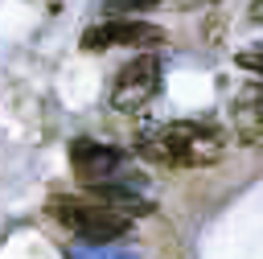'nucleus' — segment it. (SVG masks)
Instances as JSON below:
<instances>
[{"label":"nucleus","mask_w":263,"mask_h":259,"mask_svg":"<svg viewBox=\"0 0 263 259\" xmlns=\"http://www.w3.org/2000/svg\"><path fill=\"white\" fill-rule=\"evenodd\" d=\"M70 164L86 189L90 185H140V173H132V156L123 148H111L99 140H74Z\"/></svg>","instance_id":"7ed1b4c3"},{"label":"nucleus","mask_w":263,"mask_h":259,"mask_svg":"<svg viewBox=\"0 0 263 259\" xmlns=\"http://www.w3.org/2000/svg\"><path fill=\"white\" fill-rule=\"evenodd\" d=\"M230 119H234V136H238L242 144L263 148V86H247V90H238Z\"/></svg>","instance_id":"423d86ee"},{"label":"nucleus","mask_w":263,"mask_h":259,"mask_svg":"<svg viewBox=\"0 0 263 259\" xmlns=\"http://www.w3.org/2000/svg\"><path fill=\"white\" fill-rule=\"evenodd\" d=\"M234 62H238L242 70H251V74H263V45H251V49H238V53H234Z\"/></svg>","instance_id":"0eeeda50"},{"label":"nucleus","mask_w":263,"mask_h":259,"mask_svg":"<svg viewBox=\"0 0 263 259\" xmlns=\"http://www.w3.org/2000/svg\"><path fill=\"white\" fill-rule=\"evenodd\" d=\"M156 90H160V58L156 53H140V58H132L115 74V82H111V107L132 115V111L148 107Z\"/></svg>","instance_id":"20e7f679"},{"label":"nucleus","mask_w":263,"mask_h":259,"mask_svg":"<svg viewBox=\"0 0 263 259\" xmlns=\"http://www.w3.org/2000/svg\"><path fill=\"white\" fill-rule=\"evenodd\" d=\"M115 45H164V29L152 21H132V16H111L103 25H90L82 33V49H115Z\"/></svg>","instance_id":"39448f33"},{"label":"nucleus","mask_w":263,"mask_h":259,"mask_svg":"<svg viewBox=\"0 0 263 259\" xmlns=\"http://www.w3.org/2000/svg\"><path fill=\"white\" fill-rule=\"evenodd\" d=\"M251 16H255V21H263V0H255V4H251Z\"/></svg>","instance_id":"6e6552de"},{"label":"nucleus","mask_w":263,"mask_h":259,"mask_svg":"<svg viewBox=\"0 0 263 259\" xmlns=\"http://www.w3.org/2000/svg\"><path fill=\"white\" fill-rule=\"evenodd\" d=\"M226 148V136L210 123H193V119H173V123H156L136 140V152L152 164H168V169H201L214 164Z\"/></svg>","instance_id":"f257e3e1"},{"label":"nucleus","mask_w":263,"mask_h":259,"mask_svg":"<svg viewBox=\"0 0 263 259\" xmlns=\"http://www.w3.org/2000/svg\"><path fill=\"white\" fill-rule=\"evenodd\" d=\"M49 210H53V218H58L70 234H78L82 243H115V238H123L127 226H132V218L119 214V210H111L107 201L58 197V201H49Z\"/></svg>","instance_id":"f03ea898"}]
</instances>
